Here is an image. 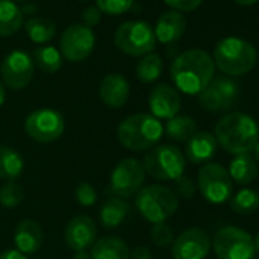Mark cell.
Masks as SVG:
<instances>
[{
  "label": "cell",
  "instance_id": "60d3db41",
  "mask_svg": "<svg viewBox=\"0 0 259 259\" xmlns=\"http://www.w3.org/2000/svg\"><path fill=\"white\" fill-rule=\"evenodd\" d=\"M235 4H238V5H241V7H250V5H254V4H257L259 0H233Z\"/></svg>",
  "mask_w": 259,
  "mask_h": 259
},
{
  "label": "cell",
  "instance_id": "c3c4849f",
  "mask_svg": "<svg viewBox=\"0 0 259 259\" xmlns=\"http://www.w3.org/2000/svg\"><path fill=\"white\" fill-rule=\"evenodd\" d=\"M34 259H40V257H34Z\"/></svg>",
  "mask_w": 259,
  "mask_h": 259
},
{
  "label": "cell",
  "instance_id": "bcb514c9",
  "mask_svg": "<svg viewBox=\"0 0 259 259\" xmlns=\"http://www.w3.org/2000/svg\"><path fill=\"white\" fill-rule=\"evenodd\" d=\"M14 2H25V0H14Z\"/></svg>",
  "mask_w": 259,
  "mask_h": 259
},
{
  "label": "cell",
  "instance_id": "8d00e7d4",
  "mask_svg": "<svg viewBox=\"0 0 259 259\" xmlns=\"http://www.w3.org/2000/svg\"><path fill=\"white\" fill-rule=\"evenodd\" d=\"M163 2L172 8V11H177V13H191V11H195L203 0H163Z\"/></svg>",
  "mask_w": 259,
  "mask_h": 259
},
{
  "label": "cell",
  "instance_id": "7a4b0ae2",
  "mask_svg": "<svg viewBox=\"0 0 259 259\" xmlns=\"http://www.w3.org/2000/svg\"><path fill=\"white\" fill-rule=\"evenodd\" d=\"M217 144L229 154H248L259 141V125L245 113H229L215 126Z\"/></svg>",
  "mask_w": 259,
  "mask_h": 259
},
{
  "label": "cell",
  "instance_id": "ab89813d",
  "mask_svg": "<svg viewBox=\"0 0 259 259\" xmlns=\"http://www.w3.org/2000/svg\"><path fill=\"white\" fill-rule=\"evenodd\" d=\"M0 259H28V257L23 253H20L19 250L10 248V250H5L0 253Z\"/></svg>",
  "mask_w": 259,
  "mask_h": 259
},
{
  "label": "cell",
  "instance_id": "5b68a950",
  "mask_svg": "<svg viewBox=\"0 0 259 259\" xmlns=\"http://www.w3.org/2000/svg\"><path fill=\"white\" fill-rule=\"evenodd\" d=\"M138 212L151 224L166 223L179 209V198L172 189L163 185L144 186L135 200Z\"/></svg>",
  "mask_w": 259,
  "mask_h": 259
},
{
  "label": "cell",
  "instance_id": "e575fe53",
  "mask_svg": "<svg viewBox=\"0 0 259 259\" xmlns=\"http://www.w3.org/2000/svg\"><path fill=\"white\" fill-rule=\"evenodd\" d=\"M75 198L81 206L90 207L96 203L98 194H96V189L89 182H81L75 188Z\"/></svg>",
  "mask_w": 259,
  "mask_h": 259
},
{
  "label": "cell",
  "instance_id": "30bf717a",
  "mask_svg": "<svg viewBox=\"0 0 259 259\" xmlns=\"http://www.w3.org/2000/svg\"><path fill=\"white\" fill-rule=\"evenodd\" d=\"M66 128L64 117L60 111L54 108H38L34 110L25 119L26 135L40 144H51L58 141Z\"/></svg>",
  "mask_w": 259,
  "mask_h": 259
},
{
  "label": "cell",
  "instance_id": "cb8c5ba5",
  "mask_svg": "<svg viewBox=\"0 0 259 259\" xmlns=\"http://www.w3.org/2000/svg\"><path fill=\"white\" fill-rule=\"evenodd\" d=\"M229 176L232 179V182L238 183V185H250L251 182H254L257 179L259 169H257V163L254 162L253 156L250 154H239L235 156L230 160L229 165Z\"/></svg>",
  "mask_w": 259,
  "mask_h": 259
},
{
  "label": "cell",
  "instance_id": "836d02e7",
  "mask_svg": "<svg viewBox=\"0 0 259 259\" xmlns=\"http://www.w3.org/2000/svg\"><path fill=\"white\" fill-rule=\"evenodd\" d=\"M135 0H96V8L110 16H120L133 7Z\"/></svg>",
  "mask_w": 259,
  "mask_h": 259
},
{
  "label": "cell",
  "instance_id": "b9f144b4",
  "mask_svg": "<svg viewBox=\"0 0 259 259\" xmlns=\"http://www.w3.org/2000/svg\"><path fill=\"white\" fill-rule=\"evenodd\" d=\"M72 259H92V256L87 251H76Z\"/></svg>",
  "mask_w": 259,
  "mask_h": 259
},
{
  "label": "cell",
  "instance_id": "2e32d148",
  "mask_svg": "<svg viewBox=\"0 0 259 259\" xmlns=\"http://www.w3.org/2000/svg\"><path fill=\"white\" fill-rule=\"evenodd\" d=\"M98 239V227L87 215H76L69 220L64 229V241L75 251H85Z\"/></svg>",
  "mask_w": 259,
  "mask_h": 259
},
{
  "label": "cell",
  "instance_id": "9c48e42d",
  "mask_svg": "<svg viewBox=\"0 0 259 259\" xmlns=\"http://www.w3.org/2000/svg\"><path fill=\"white\" fill-rule=\"evenodd\" d=\"M197 186L203 198L212 204H223L232 197L233 182L229 171L220 163H204L198 171Z\"/></svg>",
  "mask_w": 259,
  "mask_h": 259
},
{
  "label": "cell",
  "instance_id": "ac0fdd59",
  "mask_svg": "<svg viewBox=\"0 0 259 259\" xmlns=\"http://www.w3.org/2000/svg\"><path fill=\"white\" fill-rule=\"evenodd\" d=\"M130 96V84L120 73H108L99 84V98L110 108H119L126 104Z\"/></svg>",
  "mask_w": 259,
  "mask_h": 259
},
{
  "label": "cell",
  "instance_id": "ee69618b",
  "mask_svg": "<svg viewBox=\"0 0 259 259\" xmlns=\"http://www.w3.org/2000/svg\"><path fill=\"white\" fill-rule=\"evenodd\" d=\"M253 159H254V162L259 165V141H257V144H256V147H254V150H253Z\"/></svg>",
  "mask_w": 259,
  "mask_h": 259
},
{
  "label": "cell",
  "instance_id": "4dcf8cb0",
  "mask_svg": "<svg viewBox=\"0 0 259 259\" xmlns=\"http://www.w3.org/2000/svg\"><path fill=\"white\" fill-rule=\"evenodd\" d=\"M230 209L239 215H251L259 209V192L251 188H242L230 197Z\"/></svg>",
  "mask_w": 259,
  "mask_h": 259
},
{
  "label": "cell",
  "instance_id": "484cf974",
  "mask_svg": "<svg viewBox=\"0 0 259 259\" xmlns=\"http://www.w3.org/2000/svg\"><path fill=\"white\" fill-rule=\"evenodd\" d=\"M23 169V157L11 147L0 145V179L5 182H14L22 176Z\"/></svg>",
  "mask_w": 259,
  "mask_h": 259
},
{
  "label": "cell",
  "instance_id": "7402d4cb",
  "mask_svg": "<svg viewBox=\"0 0 259 259\" xmlns=\"http://www.w3.org/2000/svg\"><path fill=\"white\" fill-rule=\"evenodd\" d=\"M130 203L120 197H110L99 209V221L105 229H114L120 226L130 213Z\"/></svg>",
  "mask_w": 259,
  "mask_h": 259
},
{
  "label": "cell",
  "instance_id": "9a60e30c",
  "mask_svg": "<svg viewBox=\"0 0 259 259\" xmlns=\"http://www.w3.org/2000/svg\"><path fill=\"white\" fill-rule=\"evenodd\" d=\"M212 247L209 233L200 227L183 230L172 242L171 253L174 259H206Z\"/></svg>",
  "mask_w": 259,
  "mask_h": 259
},
{
  "label": "cell",
  "instance_id": "8fae6325",
  "mask_svg": "<svg viewBox=\"0 0 259 259\" xmlns=\"http://www.w3.org/2000/svg\"><path fill=\"white\" fill-rule=\"evenodd\" d=\"M145 176L147 172L142 162L133 157L123 159L114 166L110 176V191L114 197L126 200L128 197L136 195L144 188Z\"/></svg>",
  "mask_w": 259,
  "mask_h": 259
},
{
  "label": "cell",
  "instance_id": "603a6c76",
  "mask_svg": "<svg viewBox=\"0 0 259 259\" xmlns=\"http://www.w3.org/2000/svg\"><path fill=\"white\" fill-rule=\"evenodd\" d=\"M92 259H128V244L117 236H102L96 239L90 251Z\"/></svg>",
  "mask_w": 259,
  "mask_h": 259
},
{
  "label": "cell",
  "instance_id": "6da1fadb",
  "mask_svg": "<svg viewBox=\"0 0 259 259\" xmlns=\"http://www.w3.org/2000/svg\"><path fill=\"white\" fill-rule=\"evenodd\" d=\"M213 58L203 49L185 51L171 64V79L186 95H200L213 79Z\"/></svg>",
  "mask_w": 259,
  "mask_h": 259
},
{
  "label": "cell",
  "instance_id": "ba28073f",
  "mask_svg": "<svg viewBox=\"0 0 259 259\" xmlns=\"http://www.w3.org/2000/svg\"><path fill=\"white\" fill-rule=\"evenodd\" d=\"M212 247L218 259H253L256 253L251 235L235 226L218 229Z\"/></svg>",
  "mask_w": 259,
  "mask_h": 259
},
{
  "label": "cell",
  "instance_id": "7bdbcfd3",
  "mask_svg": "<svg viewBox=\"0 0 259 259\" xmlns=\"http://www.w3.org/2000/svg\"><path fill=\"white\" fill-rule=\"evenodd\" d=\"M4 102H5V84L0 79V107H2Z\"/></svg>",
  "mask_w": 259,
  "mask_h": 259
},
{
  "label": "cell",
  "instance_id": "5bb4252c",
  "mask_svg": "<svg viewBox=\"0 0 259 259\" xmlns=\"http://www.w3.org/2000/svg\"><path fill=\"white\" fill-rule=\"evenodd\" d=\"M95 34L84 25L69 26L60 38V54L72 63L87 60L95 49Z\"/></svg>",
  "mask_w": 259,
  "mask_h": 259
},
{
  "label": "cell",
  "instance_id": "4fadbf2b",
  "mask_svg": "<svg viewBox=\"0 0 259 259\" xmlns=\"http://www.w3.org/2000/svg\"><path fill=\"white\" fill-rule=\"evenodd\" d=\"M32 57L23 51H11L0 64V79L13 90H23L34 76Z\"/></svg>",
  "mask_w": 259,
  "mask_h": 259
},
{
  "label": "cell",
  "instance_id": "f6af8a7d",
  "mask_svg": "<svg viewBox=\"0 0 259 259\" xmlns=\"http://www.w3.org/2000/svg\"><path fill=\"white\" fill-rule=\"evenodd\" d=\"M253 242H254V250L259 253V232H257V235H256V238L253 239Z\"/></svg>",
  "mask_w": 259,
  "mask_h": 259
},
{
  "label": "cell",
  "instance_id": "e0dca14e",
  "mask_svg": "<svg viewBox=\"0 0 259 259\" xmlns=\"http://www.w3.org/2000/svg\"><path fill=\"white\" fill-rule=\"evenodd\" d=\"M148 105L156 119H171L179 114L182 99L177 89L169 84H159L150 92Z\"/></svg>",
  "mask_w": 259,
  "mask_h": 259
},
{
  "label": "cell",
  "instance_id": "3957f363",
  "mask_svg": "<svg viewBox=\"0 0 259 259\" xmlns=\"http://www.w3.org/2000/svg\"><path fill=\"white\" fill-rule=\"evenodd\" d=\"M117 141L130 151L154 148L163 136V125L148 113H136L123 119L117 126Z\"/></svg>",
  "mask_w": 259,
  "mask_h": 259
},
{
  "label": "cell",
  "instance_id": "74e56055",
  "mask_svg": "<svg viewBox=\"0 0 259 259\" xmlns=\"http://www.w3.org/2000/svg\"><path fill=\"white\" fill-rule=\"evenodd\" d=\"M81 17H82V22H84V26H87V28H93V26H98L99 23H101V11L96 8V7H87L84 11H82V14H81Z\"/></svg>",
  "mask_w": 259,
  "mask_h": 259
},
{
  "label": "cell",
  "instance_id": "4316f807",
  "mask_svg": "<svg viewBox=\"0 0 259 259\" xmlns=\"http://www.w3.org/2000/svg\"><path fill=\"white\" fill-rule=\"evenodd\" d=\"M166 136L176 142H186L192 135L197 133V122L191 116L177 114L168 119L166 125L163 126Z\"/></svg>",
  "mask_w": 259,
  "mask_h": 259
},
{
  "label": "cell",
  "instance_id": "277c9868",
  "mask_svg": "<svg viewBox=\"0 0 259 259\" xmlns=\"http://www.w3.org/2000/svg\"><path fill=\"white\" fill-rule=\"evenodd\" d=\"M215 66L229 78L242 76L251 72L257 61L256 48L238 37H227L218 41L213 51Z\"/></svg>",
  "mask_w": 259,
  "mask_h": 259
},
{
  "label": "cell",
  "instance_id": "ffe728a7",
  "mask_svg": "<svg viewBox=\"0 0 259 259\" xmlns=\"http://www.w3.org/2000/svg\"><path fill=\"white\" fill-rule=\"evenodd\" d=\"M218 148L217 139L209 132H197L186 141L185 159L191 163H209Z\"/></svg>",
  "mask_w": 259,
  "mask_h": 259
},
{
  "label": "cell",
  "instance_id": "44dd1931",
  "mask_svg": "<svg viewBox=\"0 0 259 259\" xmlns=\"http://www.w3.org/2000/svg\"><path fill=\"white\" fill-rule=\"evenodd\" d=\"M186 31V19L182 13L166 11L163 13L154 28L156 40L163 45H172L179 41Z\"/></svg>",
  "mask_w": 259,
  "mask_h": 259
},
{
  "label": "cell",
  "instance_id": "8992f818",
  "mask_svg": "<svg viewBox=\"0 0 259 259\" xmlns=\"http://www.w3.org/2000/svg\"><path fill=\"white\" fill-rule=\"evenodd\" d=\"M142 165L148 176L162 182H176L186 169V159L177 147L165 144L148 150Z\"/></svg>",
  "mask_w": 259,
  "mask_h": 259
},
{
  "label": "cell",
  "instance_id": "d590c367",
  "mask_svg": "<svg viewBox=\"0 0 259 259\" xmlns=\"http://www.w3.org/2000/svg\"><path fill=\"white\" fill-rule=\"evenodd\" d=\"M197 192V185L194 183V180L191 177L182 176L176 180L174 185V194L177 195V198H185V200H191Z\"/></svg>",
  "mask_w": 259,
  "mask_h": 259
},
{
  "label": "cell",
  "instance_id": "7dc6e473",
  "mask_svg": "<svg viewBox=\"0 0 259 259\" xmlns=\"http://www.w3.org/2000/svg\"><path fill=\"white\" fill-rule=\"evenodd\" d=\"M81 2H89V0H81Z\"/></svg>",
  "mask_w": 259,
  "mask_h": 259
},
{
  "label": "cell",
  "instance_id": "d4e9b609",
  "mask_svg": "<svg viewBox=\"0 0 259 259\" xmlns=\"http://www.w3.org/2000/svg\"><path fill=\"white\" fill-rule=\"evenodd\" d=\"M23 26V14L14 0H0V37H11Z\"/></svg>",
  "mask_w": 259,
  "mask_h": 259
},
{
  "label": "cell",
  "instance_id": "f546056e",
  "mask_svg": "<svg viewBox=\"0 0 259 259\" xmlns=\"http://www.w3.org/2000/svg\"><path fill=\"white\" fill-rule=\"evenodd\" d=\"M34 64L45 73H55L63 66V57L54 46H43L34 51Z\"/></svg>",
  "mask_w": 259,
  "mask_h": 259
},
{
  "label": "cell",
  "instance_id": "83f0119b",
  "mask_svg": "<svg viewBox=\"0 0 259 259\" xmlns=\"http://www.w3.org/2000/svg\"><path fill=\"white\" fill-rule=\"evenodd\" d=\"M25 28H26L28 37L37 45L49 43L57 34L55 23L46 17H32L26 22Z\"/></svg>",
  "mask_w": 259,
  "mask_h": 259
},
{
  "label": "cell",
  "instance_id": "f35d334b",
  "mask_svg": "<svg viewBox=\"0 0 259 259\" xmlns=\"http://www.w3.org/2000/svg\"><path fill=\"white\" fill-rule=\"evenodd\" d=\"M128 259H153V253L147 245H136L133 250H130Z\"/></svg>",
  "mask_w": 259,
  "mask_h": 259
},
{
  "label": "cell",
  "instance_id": "f1b7e54d",
  "mask_svg": "<svg viewBox=\"0 0 259 259\" xmlns=\"http://www.w3.org/2000/svg\"><path fill=\"white\" fill-rule=\"evenodd\" d=\"M163 72V61L160 58V55L157 54H148V55H144L138 66H136V78L144 82V84H150V82H154L160 78Z\"/></svg>",
  "mask_w": 259,
  "mask_h": 259
},
{
  "label": "cell",
  "instance_id": "1f68e13d",
  "mask_svg": "<svg viewBox=\"0 0 259 259\" xmlns=\"http://www.w3.org/2000/svg\"><path fill=\"white\" fill-rule=\"evenodd\" d=\"M25 198V191L16 182H7L0 186V204L7 209L19 206Z\"/></svg>",
  "mask_w": 259,
  "mask_h": 259
},
{
  "label": "cell",
  "instance_id": "52a82bcc",
  "mask_svg": "<svg viewBox=\"0 0 259 259\" xmlns=\"http://www.w3.org/2000/svg\"><path fill=\"white\" fill-rule=\"evenodd\" d=\"M154 29L145 22H125L114 34V45L119 51L130 57H144L154 51L156 48Z\"/></svg>",
  "mask_w": 259,
  "mask_h": 259
},
{
  "label": "cell",
  "instance_id": "d6986e66",
  "mask_svg": "<svg viewBox=\"0 0 259 259\" xmlns=\"http://www.w3.org/2000/svg\"><path fill=\"white\" fill-rule=\"evenodd\" d=\"M43 239L45 236L41 226L31 218L22 220L14 230V244L17 247L16 250H19L25 256L35 254L41 248Z\"/></svg>",
  "mask_w": 259,
  "mask_h": 259
},
{
  "label": "cell",
  "instance_id": "7c38bea8",
  "mask_svg": "<svg viewBox=\"0 0 259 259\" xmlns=\"http://www.w3.org/2000/svg\"><path fill=\"white\" fill-rule=\"evenodd\" d=\"M239 96V85L229 76L213 78L207 87L198 95L200 105L210 113L232 108Z\"/></svg>",
  "mask_w": 259,
  "mask_h": 259
},
{
  "label": "cell",
  "instance_id": "d6a6232c",
  "mask_svg": "<svg viewBox=\"0 0 259 259\" xmlns=\"http://www.w3.org/2000/svg\"><path fill=\"white\" fill-rule=\"evenodd\" d=\"M151 239L157 247H169L172 245L176 236H174V229L168 224V223H159V224H153L151 229Z\"/></svg>",
  "mask_w": 259,
  "mask_h": 259
}]
</instances>
